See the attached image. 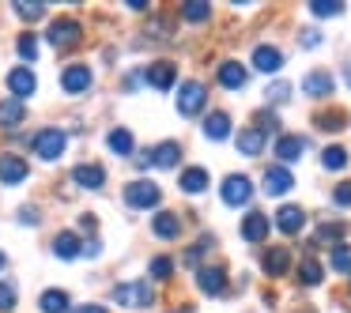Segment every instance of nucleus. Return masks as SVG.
Listing matches in <instances>:
<instances>
[{"label": "nucleus", "instance_id": "31", "mask_svg": "<svg viewBox=\"0 0 351 313\" xmlns=\"http://www.w3.org/2000/svg\"><path fill=\"white\" fill-rule=\"evenodd\" d=\"M298 279H302L306 287H317V283H321V264L313 257H306L302 268H298Z\"/></svg>", "mask_w": 351, "mask_h": 313}, {"label": "nucleus", "instance_id": "28", "mask_svg": "<svg viewBox=\"0 0 351 313\" xmlns=\"http://www.w3.org/2000/svg\"><path fill=\"white\" fill-rule=\"evenodd\" d=\"M42 313H69V295L64 290H46V295L38 298Z\"/></svg>", "mask_w": 351, "mask_h": 313}, {"label": "nucleus", "instance_id": "39", "mask_svg": "<svg viewBox=\"0 0 351 313\" xmlns=\"http://www.w3.org/2000/svg\"><path fill=\"white\" fill-rule=\"evenodd\" d=\"M268 102H272V106H280V102H287V95H291V87L287 84H283V79H280V84H272V87H268Z\"/></svg>", "mask_w": 351, "mask_h": 313}, {"label": "nucleus", "instance_id": "2", "mask_svg": "<svg viewBox=\"0 0 351 313\" xmlns=\"http://www.w3.org/2000/svg\"><path fill=\"white\" fill-rule=\"evenodd\" d=\"M80 19H72V16H61V19H53L49 23V31H46V38H49V46L53 49H72L80 42Z\"/></svg>", "mask_w": 351, "mask_h": 313}, {"label": "nucleus", "instance_id": "41", "mask_svg": "<svg viewBox=\"0 0 351 313\" xmlns=\"http://www.w3.org/2000/svg\"><path fill=\"white\" fill-rule=\"evenodd\" d=\"M19 57H27V61L38 57V42H34V34H23V38H19Z\"/></svg>", "mask_w": 351, "mask_h": 313}, {"label": "nucleus", "instance_id": "46", "mask_svg": "<svg viewBox=\"0 0 351 313\" xmlns=\"http://www.w3.org/2000/svg\"><path fill=\"white\" fill-rule=\"evenodd\" d=\"M72 313H106V305H80V310H72Z\"/></svg>", "mask_w": 351, "mask_h": 313}, {"label": "nucleus", "instance_id": "42", "mask_svg": "<svg viewBox=\"0 0 351 313\" xmlns=\"http://www.w3.org/2000/svg\"><path fill=\"white\" fill-rule=\"evenodd\" d=\"M332 200H336L340 208H351V181L336 185V189H332Z\"/></svg>", "mask_w": 351, "mask_h": 313}, {"label": "nucleus", "instance_id": "7", "mask_svg": "<svg viewBox=\"0 0 351 313\" xmlns=\"http://www.w3.org/2000/svg\"><path fill=\"white\" fill-rule=\"evenodd\" d=\"M91 84H95V76H91L87 64H69V68L61 72L64 95H87V91H91Z\"/></svg>", "mask_w": 351, "mask_h": 313}, {"label": "nucleus", "instance_id": "37", "mask_svg": "<svg viewBox=\"0 0 351 313\" xmlns=\"http://www.w3.org/2000/svg\"><path fill=\"white\" fill-rule=\"evenodd\" d=\"M317 129H325V132L343 129V114H340V110H328V114H317Z\"/></svg>", "mask_w": 351, "mask_h": 313}, {"label": "nucleus", "instance_id": "15", "mask_svg": "<svg viewBox=\"0 0 351 313\" xmlns=\"http://www.w3.org/2000/svg\"><path fill=\"white\" fill-rule=\"evenodd\" d=\"M72 181L84 185V189H102V185H106V170H102L99 162H80V166L72 170Z\"/></svg>", "mask_w": 351, "mask_h": 313}, {"label": "nucleus", "instance_id": "34", "mask_svg": "<svg viewBox=\"0 0 351 313\" xmlns=\"http://www.w3.org/2000/svg\"><path fill=\"white\" fill-rule=\"evenodd\" d=\"M12 310H16V283L0 279V313H12Z\"/></svg>", "mask_w": 351, "mask_h": 313}, {"label": "nucleus", "instance_id": "32", "mask_svg": "<svg viewBox=\"0 0 351 313\" xmlns=\"http://www.w3.org/2000/svg\"><path fill=\"white\" fill-rule=\"evenodd\" d=\"M182 16L189 19V23H204V19L212 16V8H208L204 0H189V4H185V8H182Z\"/></svg>", "mask_w": 351, "mask_h": 313}, {"label": "nucleus", "instance_id": "17", "mask_svg": "<svg viewBox=\"0 0 351 313\" xmlns=\"http://www.w3.org/2000/svg\"><path fill=\"white\" fill-rule=\"evenodd\" d=\"M268 227H272V223H268L265 212H250V215L242 219V238L257 245V242H265V238H268Z\"/></svg>", "mask_w": 351, "mask_h": 313}, {"label": "nucleus", "instance_id": "11", "mask_svg": "<svg viewBox=\"0 0 351 313\" xmlns=\"http://www.w3.org/2000/svg\"><path fill=\"white\" fill-rule=\"evenodd\" d=\"M291 185H295V177H291L287 166H268L265 170V185H261V189H265L268 197H283V192H291Z\"/></svg>", "mask_w": 351, "mask_h": 313}, {"label": "nucleus", "instance_id": "40", "mask_svg": "<svg viewBox=\"0 0 351 313\" xmlns=\"http://www.w3.org/2000/svg\"><path fill=\"white\" fill-rule=\"evenodd\" d=\"M16 16L19 19H38V16H46V4H16Z\"/></svg>", "mask_w": 351, "mask_h": 313}, {"label": "nucleus", "instance_id": "5", "mask_svg": "<svg viewBox=\"0 0 351 313\" xmlns=\"http://www.w3.org/2000/svg\"><path fill=\"white\" fill-rule=\"evenodd\" d=\"M64 144H69V136H64L61 129H42L38 136H34V155L38 159H46V162H53V159H61V151H64Z\"/></svg>", "mask_w": 351, "mask_h": 313}, {"label": "nucleus", "instance_id": "26", "mask_svg": "<svg viewBox=\"0 0 351 313\" xmlns=\"http://www.w3.org/2000/svg\"><path fill=\"white\" fill-rule=\"evenodd\" d=\"M204 136L208 140H227L230 136V117L223 114V110H215V114L204 117Z\"/></svg>", "mask_w": 351, "mask_h": 313}, {"label": "nucleus", "instance_id": "21", "mask_svg": "<svg viewBox=\"0 0 351 313\" xmlns=\"http://www.w3.org/2000/svg\"><path fill=\"white\" fill-rule=\"evenodd\" d=\"M27 121V106L19 99H4L0 102V129H16Z\"/></svg>", "mask_w": 351, "mask_h": 313}, {"label": "nucleus", "instance_id": "9", "mask_svg": "<svg viewBox=\"0 0 351 313\" xmlns=\"http://www.w3.org/2000/svg\"><path fill=\"white\" fill-rule=\"evenodd\" d=\"M144 79L155 87V91H170L174 79H178V68L170 61H155V64H147V68H144Z\"/></svg>", "mask_w": 351, "mask_h": 313}, {"label": "nucleus", "instance_id": "45", "mask_svg": "<svg viewBox=\"0 0 351 313\" xmlns=\"http://www.w3.org/2000/svg\"><path fill=\"white\" fill-rule=\"evenodd\" d=\"M80 253H84V257H99V242H84V249H80Z\"/></svg>", "mask_w": 351, "mask_h": 313}, {"label": "nucleus", "instance_id": "13", "mask_svg": "<svg viewBox=\"0 0 351 313\" xmlns=\"http://www.w3.org/2000/svg\"><path fill=\"white\" fill-rule=\"evenodd\" d=\"M302 151H306V136H298V132H283V136H276V155H280V162L302 159Z\"/></svg>", "mask_w": 351, "mask_h": 313}, {"label": "nucleus", "instance_id": "12", "mask_svg": "<svg viewBox=\"0 0 351 313\" xmlns=\"http://www.w3.org/2000/svg\"><path fill=\"white\" fill-rule=\"evenodd\" d=\"M332 87H336V79L328 76L325 68L306 72V79H302V91L310 95V99H328V95H332Z\"/></svg>", "mask_w": 351, "mask_h": 313}, {"label": "nucleus", "instance_id": "36", "mask_svg": "<svg viewBox=\"0 0 351 313\" xmlns=\"http://www.w3.org/2000/svg\"><path fill=\"white\" fill-rule=\"evenodd\" d=\"M310 12H313V16H321V19H325V16H340V12H343V4H340V0H313V4H310Z\"/></svg>", "mask_w": 351, "mask_h": 313}, {"label": "nucleus", "instance_id": "4", "mask_svg": "<svg viewBox=\"0 0 351 313\" xmlns=\"http://www.w3.org/2000/svg\"><path fill=\"white\" fill-rule=\"evenodd\" d=\"M159 185L155 181H129L125 185V204L129 208H136V212H147V208H155L159 204Z\"/></svg>", "mask_w": 351, "mask_h": 313}, {"label": "nucleus", "instance_id": "27", "mask_svg": "<svg viewBox=\"0 0 351 313\" xmlns=\"http://www.w3.org/2000/svg\"><path fill=\"white\" fill-rule=\"evenodd\" d=\"M182 189L193 192V197H197V192H204V189H208V170H204V166H189V170L182 174Z\"/></svg>", "mask_w": 351, "mask_h": 313}, {"label": "nucleus", "instance_id": "44", "mask_svg": "<svg viewBox=\"0 0 351 313\" xmlns=\"http://www.w3.org/2000/svg\"><path fill=\"white\" fill-rule=\"evenodd\" d=\"M19 223H31V227H38V208H23V212H19Z\"/></svg>", "mask_w": 351, "mask_h": 313}, {"label": "nucleus", "instance_id": "24", "mask_svg": "<svg viewBox=\"0 0 351 313\" xmlns=\"http://www.w3.org/2000/svg\"><path fill=\"white\" fill-rule=\"evenodd\" d=\"M178 159H182V147H178L174 140H162V144L152 151V166H162V170L178 166Z\"/></svg>", "mask_w": 351, "mask_h": 313}, {"label": "nucleus", "instance_id": "35", "mask_svg": "<svg viewBox=\"0 0 351 313\" xmlns=\"http://www.w3.org/2000/svg\"><path fill=\"white\" fill-rule=\"evenodd\" d=\"M328 264H332L336 272H348L351 275V249H348V245H336L332 257H328Z\"/></svg>", "mask_w": 351, "mask_h": 313}, {"label": "nucleus", "instance_id": "33", "mask_svg": "<svg viewBox=\"0 0 351 313\" xmlns=\"http://www.w3.org/2000/svg\"><path fill=\"white\" fill-rule=\"evenodd\" d=\"M348 234V223H321L317 227V242H340Z\"/></svg>", "mask_w": 351, "mask_h": 313}, {"label": "nucleus", "instance_id": "48", "mask_svg": "<svg viewBox=\"0 0 351 313\" xmlns=\"http://www.w3.org/2000/svg\"><path fill=\"white\" fill-rule=\"evenodd\" d=\"M0 268H4V253H0Z\"/></svg>", "mask_w": 351, "mask_h": 313}, {"label": "nucleus", "instance_id": "3", "mask_svg": "<svg viewBox=\"0 0 351 313\" xmlns=\"http://www.w3.org/2000/svg\"><path fill=\"white\" fill-rule=\"evenodd\" d=\"M204 106H208V91H204V84L189 79V84L178 87V114H182V117H197Z\"/></svg>", "mask_w": 351, "mask_h": 313}, {"label": "nucleus", "instance_id": "38", "mask_svg": "<svg viewBox=\"0 0 351 313\" xmlns=\"http://www.w3.org/2000/svg\"><path fill=\"white\" fill-rule=\"evenodd\" d=\"M170 272H174V260H170V257H155L152 260V275H155V279H170Z\"/></svg>", "mask_w": 351, "mask_h": 313}, {"label": "nucleus", "instance_id": "18", "mask_svg": "<svg viewBox=\"0 0 351 313\" xmlns=\"http://www.w3.org/2000/svg\"><path fill=\"white\" fill-rule=\"evenodd\" d=\"M8 87H12V99L23 102L27 95H34L38 79H34V72H31V68H12V72H8Z\"/></svg>", "mask_w": 351, "mask_h": 313}, {"label": "nucleus", "instance_id": "30", "mask_svg": "<svg viewBox=\"0 0 351 313\" xmlns=\"http://www.w3.org/2000/svg\"><path fill=\"white\" fill-rule=\"evenodd\" d=\"M321 166H325V170H343V166H348V151H343V147H325Z\"/></svg>", "mask_w": 351, "mask_h": 313}, {"label": "nucleus", "instance_id": "25", "mask_svg": "<svg viewBox=\"0 0 351 313\" xmlns=\"http://www.w3.org/2000/svg\"><path fill=\"white\" fill-rule=\"evenodd\" d=\"M80 249H84V242H80L72 230H61V234L53 238V253L61 260H72V257H80Z\"/></svg>", "mask_w": 351, "mask_h": 313}, {"label": "nucleus", "instance_id": "10", "mask_svg": "<svg viewBox=\"0 0 351 313\" xmlns=\"http://www.w3.org/2000/svg\"><path fill=\"white\" fill-rule=\"evenodd\" d=\"M253 68H257V72H280L283 68V49L261 42V46L253 49Z\"/></svg>", "mask_w": 351, "mask_h": 313}, {"label": "nucleus", "instance_id": "16", "mask_svg": "<svg viewBox=\"0 0 351 313\" xmlns=\"http://www.w3.org/2000/svg\"><path fill=\"white\" fill-rule=\"evenodd\" d=\"M265 140H268L265 132H261L257 125H250V129H242V132L234 136V144H238V151H242L245 159H253V155H261V151H265Z\"/></svg>", "mask_w": 351, "mask_h": 313}, {"label": "nucleus", "instance_id": "1", "mask_svg": "<svg viewBox=\"0 0 351 313\" xmlns=\"http://www.w3.org/2000/svg\"><path fill=\"white\" fill-rule=\"evenodd\" d=\"M114 302L129 305V310H144V305L155 302V290L147 279H132V283H117L114 287Z\"/></svg>", "mask_w": 351, "mask_h": 313}, {"label": "nucleus", "instance_id": "22", "mask_svg": "<svg viewBox=\"0 0 351 313\" xmlns=\"http://www.w3.org/2000/svg\"><path fill=\"white\" fill-rule=\"evenodd\" d=\"M152 230H155V238L170 242V238H178V234H182V219H178L174 212H159V215L152 219Z\"/></svg>", "mask_w": 351, "mask_h": 313}, {"label": "nucleus", "instance_id": "14", "mask_svg": "<svg viewBox=\"0 0 351 313\" xmlns=\"http://www.w3.org/2000/svg\"><path fill=\"white\" fill-rule=\"evenodd\" d=\"M261 268H265V275H287V268H291V249L287 245H272V249L265 253V260H261Z\"/></svg>", "mask_w": 351, "mask_h": 313}, {"label": "nucleus", "instance_id": "47", "mask_svg": "<svg viewBox=\"0 0 351 313\" xmlns=\"http://www.w3.org/2000/svg\"><path fill=\"white\" fill-rule=\"evenodd\" d=\"M343 79H348V87H351V61L343 64Z\"/></svg>", "mask_w": 351, "mask_h": 313}, {"label": "nucleus", "instance_id": "23", "mask_svg": "<svg viewBox=\"0 0 351 313\" xmlns=\"http://www.w3.org/2000/svg\"><path fill=\"white\" fill-rule=\"evenodd\" d=\"M219 84L227 87V91H238V87H245V64L223 61V64H219Z\"/></svg>", "mask_w": 351, "mask_h": 313}, {"label": "nucleus", "instance_id": "29", "mask_svg": "<svg viewBox=\"0 0 351 313\" xmlns=\"http://www.w3.org/2000/svg\"><path fill=\"white\" fill-rule=\"evenodd\" d=\"M106 144H110V151H117V155H132V132L129 129H114L106 136Z\"/></svg>", "mask_w": 351, "mask_h": 313}, {"label": "nucleus", "instance_id": "20", "mask_svg": "<svg viewBox=\"0 0 351 313\" xmlns=\"http://www.w3.org/2000/svg\"><path fill=\"white\" fill-rule=\"evenodd\" d=\"M197 287L204 290V295H223V290H227V275H223V268H200Z\"/></svg>", "mask_w": 351, "mask_h": 313}, {"label": "nucleus", "instance_id": "43", "mask_svg": "<svg viewBox=\"0 0 351 313\" xmlns=\"http://www.w3.org/2000/svg\"><path fill=\"white\" fill-rule=\"evenodd\" d=\"M302 46H306V49H317V46H321V34H317V31H302Z\"/></svg>", "mask_w": 351, "mask_h": 313}, {"label": "nucleus", "instance_id": "8", "mask_svg": "<svg viewBox=\"0 0 351 313\" xmlns=\"http://www.w3.org/2000/svg\"><path fill=\"white\" fill-rule=\"evenodd\" d=\"M27 174H31V166H27L23 155H12V151L0 155V181H4V185H19V181H27Z\"/></svg>", "mask_w": 351, "mask_h": 313}, {"label": "nucleus", "instance_id": "6", "mask_svg": "<svg viewBox=\"0 0 351 313\" xmlns=\"http://www.w3.org/2000/svg\"><path fill=\"white\" fill-rule=\"evenodd\" d=\"M223 204H230V208H242V204H250L253 200V181L245 174H230L227 181H223Z\"/></svg>", "mask_w": 351, "mask_h": 313}, {"label": "nucleus", "instance_id": "19", "mask_svg": "<svg viewBox=\"0 0 351 313\" xmlns=\"http://www.w3.org/2000/svg\"><path fill=\"white\" fill-rule=\"evenodd\" d=\"M276 227H280L283 234H298V230L306 227V212L295 204H283L280 212H276Z\"/></svg>", "mask_w": 351, "mask_h": 313}]
</instances>
